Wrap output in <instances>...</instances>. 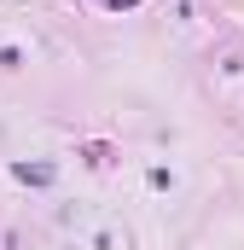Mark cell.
<instances>
[{"mask_svg": "<svg viewBox=\"0 0 244 250\" xmlns=\"http://www.w3.org/2000/svg\"><path fill=\"white\" fill-rule=\"evenodd\" d=\"M111 6H140V0H111Z\"/></svg>", "mask_w": 244, "mask_h": 250, "instance_id": "7a4b0ae2", "label": "cell"}, {"mask_svg": "<svg viewBox=\"0 0 244 250\" xmlns=\"http://www.w3.org/2000/svg\"><path fill=\"white\" fill-rule=\"evenodd\" d=\"M18 181H29V187H47V181H53V163H18Z\"/></svg>", "mask_w": 244, "mask_h": 250, "instance_id": "6da1fadb", "label": "cell"}]
</instances>
